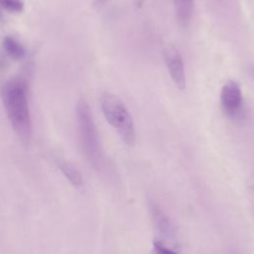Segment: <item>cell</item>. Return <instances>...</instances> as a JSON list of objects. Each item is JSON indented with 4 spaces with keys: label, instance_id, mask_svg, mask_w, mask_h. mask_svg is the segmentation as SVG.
Segmentation results:
<instances>
[{
    "label": "cell",
    "instance_id": "30bf717a",
    "mask_svg": "<svg viewBox=\"0 0 254 254\" xmlns=\"http://www.w3.org/2000/svg\"><path fill=\"white\" fill-rule=\"evenodd\" d=\"M0 6L9 12L19 13L24 9L23 0H0Z\"/></svg>",
    "mask_w": 254,
    "mask_h": 254
},
{
    "label": "cell",
    "instance_id": "277c9868",
    "mask_svg": "<svg viewBox=\"0 0 254 254\" xmlns=\"http://www.w3.org/2000/svg\"><path fill=\"white\" fill-rule=\"evenodd\" d=\"M220 105L223 112L231 119H237L243 112V95L239 84L227 81L220 91Z\"/></svg>",
    "mask_w": 254,
    "mask_h": 254
},
{
    "label": "cell",
    "instance_id": "9a60e30c",
    "mask_svg": "<svg viewBox=\"0 0 254 254\" xmlns=\"http://www.w3.org/2000/svg\"><path fill=\"white\" fill-rule=\"evenodd\" d=\"M0 18H1V12H0Z\"/></svg>",
    "mask_w": 254,
    "mask_h": 254
},
{
    "label": "cell",
    "instance_id": "5b68a950",
    "mask_svg": "<svg viewBox=\"0 0 254 254\" xmlns=\"http://www.w3.org/2000/svg\"><path fill=\"white\" fill-rule=\"evenodd\" d=\"M163 57L173 82L178 89L184 91L187 87V76L184 60L180 51L175 46H168L163 52Z\"/></svg>",
    "mask_w": 254,
    "mask_h": 254
},
{
    "label": "cell",
    "instance_id": "8992f818",
    "mask_svg": "<svg viewBox=\"0 0 254 254\" xmlns=\"http://www.w3.org/2000/svg\"><path fill=\"white\" fill-rule=\"evenodd\" d=\"M149 209H150V213H151L154 225L156 226L158 231L163 235H166L169 237L173 236L174 226L170 217L167 215L164 209L154 200L149 201Z\"/></svg>",
    "mask_w": 254,
    "mask_h": 254
},
{
    "label": "cell",
    "instance_id": "5bb4252c",
    "mask_svg": "<svg viewBox=\"0 0 254 254\" xmlns=\"http://www.w3.org/2000/svg\"><path fill=\"white\" fill-rule=\"evenodd\" d=\"M2 64H3V60H2V58L0 56V65H2Z\"/></svg>",
    "mask_w": 254,
    "mask_h": 254
},
{
    "label": "cell",
    "instance_id": "9c48e42d",
    "mask_svg": "<svg viewBox=\"0 0 254 254\" xmlns=\"http://www.w3.org/2000/svg\"><path fill=\"white\" fill-rule=\"evenodd\" d=\"M3 48L7 55L14 60H20L24 58L26 54L24 47L12 37H6L3 40Z\"/></svg>",
    "mask_w": 254,
    "mask_h": 254
},
{
    "label": "cell",
    "instance_id": "7c38bea8",
    "mask_svg": "<svg viewBox=\"0 0 254 254\" xmlns=\"http://www.w3.org/2000/svg\"><path fill=\"white\" fill-rule=\"evenodd\" d=\"M109 0H93L92 1V6L94 9H100L102 8Z\"/></svg>",
    "mask_w": 254,
    "mask_h": 254
},
{
    "label": "cell",
    "instance_id": "4fadbf2b",
    "mask_svg": "<svg viewBox=\"0 0 254 254\" xmlns=\"http://www.w3.org/2000/svg\"><path fill=\"white\" fill-rule=\"evenodd\" d=\"M132 3H133L134 8L139 10V9L142 8V6L144 4V0H132Z\"/></svg>",
    "mask_w": 254,
    "mask_h": 254
},
{
    "label": "cell",
    "instance_id": "7a4b0ae2",
    "mask_svg": "<svg viewBox=\"0 0 254 254\" xmlns=\"http://www.w3.org/2000/svg\"><path fill=\"white\" fill-rule=\"evenodd\" d=\"M74 111L77 139L81 151L94 169H100L104 160L103 151L90 107L85 98L79 97L76 100Z\"/></svg>",
    "mask_w": 254,
    "mask_h": 254
},
{
    "label": "cell",
    "instance_id": "ba28073f",
    "mask_svg": "<svg viewBox=\"0 0 254 254\" xmlns=\"http://www.w3.org/2000/svg\"><path fill=\"white\" fill-rule=\"evenodd\" d=\"M58 166L61 172L66 178V180L70 183V185H72L76 189H80L82 187L83 180H82L81 174L72 164L64 160H62L58 163Z\"/></svg>",
    "mask_w": 254,
    "mask_h": 254
},
{
    "label": "cell",
    "instance_id": "8fae6325",
    "mask_svg": "<svg viewBox=\"0 0 254 254\" xmlns=\"http://www.w3.org/2000/svg\"><path fill=\"white\" fill-rule=\"evenodd\" d=\"M153 253L154 254H179L175 250L170 249L166 245H164L161 241H155L154 247H153Z\"/></svg>",
    "mask_w": 254,
    "mask_h": 254
},
{
    "label": "cell",
    "instance_id": "3957f363",
    "mask_svg": "<svg viewBox=\"0 0 254 254\" xmlns=\"http://www.w3.org/2000/svg\"><path fill=\"white\" fill-rule=\"evenodd\" d=\"M100 108L106 121L112 126L126 146L135 143V126L125 103L116 94L103 92L99 98Z\"/></svg>",
    "mask_w": 254,
    "mask_h": 254
},
{
    "label": "cell",
    "instance_id": "52a82bcc",
    "mask_svg": "<svg viewBox=\"0 0 254 254\" xmlns=\"http://www.w3.org/2000/svg\"><path fill=\"white\" fill-rule=\"evenodd\" d=\"M195 0H174V7L178 22L182 27H187L191 19Z\"/></svg>",
    "mask_w": 254,
    "mask_h": 254
},
{
    "label": "cell",
    "instance_id": "6da1fadb",
    "mask_svg": "<svg viewBox=\"0 0 254 254\" xmlns=\"http://www.w3.org/2000/svg\"><path fill=\"white\" fill-rule=\"evenodd\" d=\"M1 98L10 124L19 139L29 143L33 136L27 87L20 79L7 81L1 89Z\"/></svg>",
    "mask_w": 254,
    "mask_h": 254
}]
</instances>
